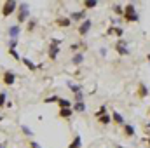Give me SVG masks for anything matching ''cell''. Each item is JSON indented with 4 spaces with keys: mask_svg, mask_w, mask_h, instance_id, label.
I'll return each mask as SVG.
<instances>
[{
    "mask_svg": "<svg viewBox=\"0 0 150 148\" xmlns=\"http://www.w3.org/2000/svg\"><path fill=\"white\" fill-rule=\"evenodd\" d=\"M54 25L59 26V28H68V26H72V19L70 18H65V16H59V18H56Z\"/></svg>",
    "mask_w": 150,
    "mask_h": 148,
    "instance_id": "10",
    "label": "cell"
},
{
    "mask_svg": "<svg viewBox=\"0 0 150 148\" xmlns=\"http://www.w3.org/2000/svg\"><path fill=\"white\" fill-rule=\"evenodd\" d=\"M5 105H7V92L2 91V92H0V108L5 106Z\"/></svg>",
    "mask_w": 150,
    "mask_h": 148,
    "instance_id": "30",
    "label": "cell"
},
{
    "mask_svg": "<svg viewBox=\"0 0 150 148\" xmlns=\"http://www.w3.org/2000/svg\"><path fill=\"white\" fill-rule=\"evenodd\" d=\"M136 96H138L140 99H145V98L149 96V87H147V84H145V82H140V84H138Z\"/></svg>",
    "mask_w": 150,
    "mask_h": 148,
    "instance_id": "8",
    "label": "cell"
},
{
    "mask_svg": "<svg viewBox=\"0 0 150 148\" xmlns=\"http://www.w3.org/2000/svg\"><path fill=\"white\" fill-rule=\"evenodd\" d=\"M115 148H124V147H122V145H117V147H115Z\"/></svg>",
    "mask_w": 150,
    "mask_h": 148,
    "instance_id": "39",
    "label": "cell"
},
{
    "mask_svg": "<svg viewBox=\"0 0 150 148\" xmlns=\"http://www.w3.org/2000/svg\"><path fill=\"white\" fill-rule=\"evenodd\" d=\"M67 87H68L74 94H75V92H80V91H82V85H80V84H75V82H72V80H67Z\"/></svg>",
    "mask_w": 150,
    "mask_h": 148,
    "instance_id": "15",
    "label": "cell"
},
{
    "mask_svg": "<svg viewBox=\"0 0 150 148\" xmlns=\"http://www.w3.org/2000/svg\"><path fill=\"white\" fill-rule=\"evenodd\" d=\"M59 45H49V51H47V56H49V59L51 61H56L58 59V56H59Z\"/></svg>",
    "mask_w": 150,
    "mask_h": 148,
    "instance_id": "11",
    "label": "cell"
},
{
    "mask_svg": "<svg viewBox=\"0 0 150 148\" xmlns=\"http://www.w3.org/2000/svg\"><path fill=\"white\" fill-rule=\"evenodd\" d=\"M18 2H14V0H7V2H4L2 4V9H0V12H2V18H9L11 14H14L16 11H18Z\"/></svg>",
    "mask_w": 150,
    "mask_h": 148,
    "instance_id": "2",
    "label": "cell"
},
{
    "mask_svg": "<svg viewBox=\"0 0 150 148\" xmlns=\"http://www.w3.org/2000/svg\"><path fill=\"white\" fill-rule=\"evenodd\" d=\"M18 25H23V23H28L30 21V5L26 2H21L18 5Z\"/></svg>",
    "mask_w": 150,
    "mask_h": 148,
    "instance_id": "1",
    "label": "cell"
},
{
    "mask_svg": "<svg viewBox=\"0 0 150 148\" xmlns=\"http://www.w3.org/2000/svg\"><path fill=\"white\" fill-rule=\"evenodd\" d=\"M0 148H4V145H0Z\"/></svg>",
    "mask_w": 150,
    "mask_h": 148,
    "instance_id": "42",
    "label": "cell"
},
{
    "mask_svg": "<svg viewBox=\"0 0 150 148\" xmlns=\"http://www.w3.org/2000/svg\"><path fill=\"white\" fill-rule=\"evenodd\" d=\"M21 63H23V65H25V66H26L28 70H32V72H35V70H37V68H38L37 65H35L33 61H30L28 58H21Z\"/></svg>",
    "mask_w": 150,
    "mask_h": 148,
    "instance_id": "17",
    "label": "cell"
},
{
    "mask_svg": "<svg viewBox=\"0 0 150 148\" xmlns=\"http://www.w3.org/2000/svg\"><path fill=\"white\" fill-rule=\"evenodd\" d=\"M7 33H9V38L18 40L19 33H21V26H19L18 23H16V25H12V26H9V28H7Z\"/></svg>",
    "mask_w": 150,
    "mask_h": 148,
    "instance_id": "9",
    "label": "cell"
},
{
    "mask_svg": "<svg viewBox=\"0 0 150 148\" xmlns=\"http://www.w3.org/2000/svg\"><path fill=\"white\" fill-rule=\"evenodd\" d=\"M149 117H150V108H149Z\"/></svg>",
    "mask_w": 150,
    "mask_h": 148,
    "instance_id": "41",
    "label": "cell"
},
{
    "mask_svg": "<svg viewBox=\"0 0 150 148\" xmlns=\"http://www.w3.org/2000/svg\"><path fill=\"white\" fill-rule=\"evenodd\" d=\"M21 132H23L25 136H28V138H32V136H33V129H32V127H28V125H25V124L21 125Z\"/></svg>",
    "mask_w": 150,
    "mask_h": 148,
    "instance_id": "26",
    "label": "cell"
},
{
    "mask_svg": "<svg viewBox=\"0 0 150 148\" xmlns=\"http://www.w3.org/2000/svg\"><path fill=\"white\" fill-rule=\"evenodd\" d=\"M28 148H42V147L38 145L37 141H30V145H28Z\"/></svg>",
    "mask_w": 150,
    "mask_h": 148,
    "instance_id": "35",
    "label": "cell"
},
{
    "mask_svg": "<svg viewBox=\"0 0 150 148\" xmlns=\"http://www.w3.org/2000/svg\"><path fill=\"white\" fill-rule=\"evenodd\" d=\"M9 56H12L16 61H21V56L18 54V51H16V49H9Z\"/></svg>",
    "mask_w": 150,
    "mask_h": 148,
    "instance_id": "31",
    "label": "cell"
},
{
    "mask_svg": "<svg viewBox=\"0 0 150 148\" xmlns=\"http://www.w3.org/2000/svg\"><path fill=\"white\" fill-rule=\"evenodd\" d=\"M112 11H113V14H117V16H124V7L120 4H113Z\"/></svg>",
    "mask_w": 150,
    "mask_h": 148,
    "instance_id": "24",
    "label": "cell"
},
{
    "mask_svg": "<svg viewBox=\"0 0 150 148\" xmlns=\"http://www.w3.org/2000/svg\"><path fill=\"white\" fill-rule=\"evenodd\" d=\"M82 7H84L86 11H87V9H96V7H98V2H96V0H84V2H82Z\"/></svg>",
    "mask_w": 150,
    "mask_h": 148,
    "instance_id": "23",
    "label": "cell"
},
{
    "mask_svg": "<svg viewBox=\"0 0 150 148\" xmlns=\"http://www.w3.org/2000/svg\"><path fill=\"white\" fill-rule=\"evenodd\" d=\"M58 99H59V96H49L44 99V103H58Z\"/></svg>",
    "mask_w": 150,
    "mask_h": 148,
    "instance_id": "32",
    "label": "cell"
},
{
    "mask_svg": "<svg viewBox=\"0 0 150 148\" xmlns=\"http://www.w3.org/2000/svg\"><path fill=\"white\" fill-rule=\"evenodd\" d=\"M143 141H145V143L149 145V148H150V138H143Z\"/></svg>",
    "mask_w": 150,
    "mask_h": 148,
    "instance_id": "37",
    "label": "cell"
},
{
    "mask_svg": "<svg viewBox=\"0 0 150 148\" xmlns=\"http://www.w3.org/2000/svg\"><path fill=\"white\" fill-rule=\"evenodd\" d=\"M122 131H124V136L126 138H134L136 136V129L133 124H124L122 125Z\"/></svg>",
    "mask_w": 150,
    "mask_h": 148,
    "instance_id": "12",
    "label": "cell"
},
{
    "mask_svg": "<svg viewBox=\"0 0 150 148\" xmlns=\"http://www.w3.org/2000/svg\"><path fill=\"white\" fill-rule=\"evenodd\" d=\"M147 61H149V65H150V52L147 54Z\"/></svg>",
    "mask_w": 150,
    "mask_h": 148,
    "instance_id": "38",
    "label": "cell"
},
{
    "mask_svg": "<svg viewBox=\"0 0 150 148\" xmlns=\"http://www.w3.org/2000/svg\"><path fill=\"white\" fill-rule=\"evenodd\" d=\"M56 105L59 106V110H63V108H72V105H74V103H70V101H68V99H65V98H59Z\"/></svg>",
    "mask_w": 150,
    "mask_h": 148,
    "instance_id": "19",
    "label": "cell"
},
{
    "mask_svg": "<svg viewBox=\"0 0 150 148\" xmlns=\"http://www.w3.org/2000/svg\"><path fill=\"white\" fill-rule=\"evenodd\" d=\"M131 14H138L134 4H127V5L124 7V16H131Z\"/></svg>",
    "mask_w": 150,
    "mask_h": 148,
    "instance_id": "18",
    "label": "cell"
},
{
    "mask_svg": "<svg viewBox=\"0 0 150 148\" xmlns=\"http://www.w3.org/2000/svg\"><path fill=\"white\" fill-rule=\"evenodd\" d=\"M98 122H100L101 125H108V124H112V115H110V113L101 115V117H98Z\"/></svg>",
    "mask_w": 150,
    "mask_h": 148,
    "instance_id": "20",
    "label": "cell"
},
{
    "mask_svg": "<svg viewBox=\"0 0 150 148\" xmlns=\"http://www.w3.org/2000/svg\"><path fill=\"white\" fill-rule=\"evenodd\" d=\"M143 131H145V134H149V138H150V122L143 124Z\"/></svg>",
    "mask_w": 150,
    "mask_h": 148,
    "instance_id": "34",
    "label": "cell"
},
{
    "mask_svg": "<svg viewBox=\"0 0 150 148\" xmlns=\"http://www.w3.org/2000/svg\"><path fill=\"white\" fill-rule=\"evenodd\" d=\"M72 115H74V110L72 108H63V110L58 111V117L59 118H72Z\"/></svg>",
    "mask_w": 150,
    "mask_h": 148,
    "instance_id": "16",
    "label": "cell"
},
{
    "mask_svg": "<svg viewBox=\"0 0 150 148\" xmlns=\"http://www.w3.org/2000/svg\"><path fill=\"white\" fill-rule=\"evenodd\" d=\"M108 113V108H107V105H101L98 110H96V113H94V117L98 118V117H101V115H107Z\"/></svg>",
    "mask_w": 150,
    "mask_h": 148,
    "instance_id": "27",
    "label": "cell"
},
{
    "mask_svg": "<svg viewBox=\"0 0 150 148\" xmlns=\"http://www.w3.org/2000/svg\"><path fill=\"white\" fill-rule=\"evenodd\" d=\"M112 122L115 124V125H124V124H126L124 117H122V115H120L119 111H115V110L112 111Z\"/></svg>",
    "mask_w": 150,
    "mask_h": 148,
    "instance_id": "14",
    "label": "cell"
},
{
    "mask_svg": "<svg viewBox=\"0 0 150 148\" xmlns=\"http://www.w3.org/2000/svg\"><path fill=\"white\" fill-rule=\"evenodd\" d=\"M113 51H115L119 56H129V54H131V51H129V44H127V40H124V38H119V40L115 42Z\"/></svg>",
    "mask_w": 150,
    "mask_h": 148,
    "instance_id": "3",
    "label": "cell"
},
{
    "mask_svg": "<svg viewBox=\"0 0 150 148\" xmlns=\"http://www.w3.org/2000/svg\"><path fill=\"white\" fill-rule=\"evenodd\" d=\"M2 82H4L7 87L14 85V84H16V73H14L12 70H5V72L2 73Z\"/></svg>",
    "mask_w": 150,
    "mask_h": 148,
    "instance_id": "4",
    "label": "cell"
},
{
    "mask_svg": "<svg viewBox=\"0 0 150 148\" xmlns=\"http://www.w3.org/2000/svg\"><path fill=\"white\" fill-rule=\"evenodd\" d=\"M86 108H87V106H86V101H84V103H74V105H72V110L77 111V113H84Z\"/></svg>",
    "mask_w": 150,
    "mask_h": 148,
    "instance_id": "22",
    "label": "cell"
},
{
    "mask_svg": "<svg viewBox=\"0 0 150 148\" xmlns=\"http://www.w3.org/2000/svg\"><path fill=\"white\" fill-rule=\"evenodd\" d=\"M35 28H37V21H35V19H30V21L26 23V30H28V33L35 32Z\"/></svg>",
    "mask_w": 150,
    "mask_h": 148,
    "instance_id": "28",
    "label": "cell"
},
{
    "mask_svg": "<svg viewBox=\"0 0 150 148\" xmlns=\"http://www.w3.org/2000/svg\"><path fill=\"white\" fill-rule=\"evenodd\" d=\"M68 148H82V138H80V134H77L72 140V143L68 145Z\"/></svg>",
    "mask_w": 150,
    "mask_h": 148,
    "instance_id": "21",
    "label": "cell"
},
{
    "mask_svg": "<svg viewBox=\"0 0 150 148\" xmlns=\"http://www.w3.org/2000/svg\"><path fill=\"white\" fill-rule=\"evenodd\" d=\"M91 28H93V21H91V19H86V21H82V23L79 25V30H77V32H79L80 37H86V35L91 32Z\"/></svg>",
    "mask_w": 150,
    "mask_h": 148,
    "instance_id": "5",
    "label": "cell"
},
{
    "mask_svg": "<svg viewBox=\"0 0 150 148\" xmlns=\"http://www.w3.org/2000/svg\"><path fill=\"white\" fill-rule=\"evenodd\" d=\"M74 103H84V92H75L74 94Z\"/></svg>",
    "mask_w": 150,
    "mask_h": 148,
    "instance_id": "29",
    "label": "cell"
},
{
    "mask_svg": "<svg viewBox=\"0 0 150 148\" xmlns=\"http://www.w3.org/2000/svg\"><path fill=\"white\" fill-rule=\"evenodd\" d=\"M107 35H108V37H110V35H115L117 40H119V38H122V35H124V28H122V26H113V25H110V28L107 30Z\"/></svg>",
    "mask_w": 150,
    "mask_h": 148,
    "instance_id": "7",
    "label": "cell"
},
{
    "mask_svg": "<svg viewBox=\"0 0 150 148\" xmlns=\"http://www.w3.org/2000/svg\"><path fill=\"white\" fill-rule=\"evenodd\" d=\"M2 120H4V117H2V115H0V122H2Z\"/></svg>",
    "mask_w": 150,
    "mask_h": 148,
    "instance_id": "40",
    "label": "cell"
},
{
    "mask_svg": "<svg viewBox=\"0 0 150 148\" xmlns=\"http://www.w3.org/2000/svg\"><path fill=\"white\" fill-rule=\"evenodd\" d=\"M16 47H18V40L9 38V49H16Z\"/></svg>",
    "mask_w": 150,
    "mask_h": 148,
    "instance_id": "33",
    "label": "cell"
},
{
    "mask_svg": "<svg viewBox=\"0 0 150 148\" xmlns=\"http://www.w3.org/2000/svg\"><path fill=\"white\" fill-rule=\"evenodd\" d=\"M126 23H138L140 21V14H131V16H124Z\"/></svg>",
    "mask_w": 150,
    "mask_h": 148,
    "instance_id": "25",
    "label": "cell"
},
{
    "mask_svg": "<svg viewBox=\"0 0 150 148\" xmlns=\"http://www.w3.org/2000/svg\"><path fill=\"white\" fill-rule=\"evenodd\" d=\"M84 59H86V56H84V52H75L74 56H72V65H75V66H80L82 63H84Z\"/></svg>",
    "mask_w": 150,
    "mask_h": 148,
    "instance_id": "13",
    "label": "cell"
},
{
    "mask_svg": "<svg viewBox=\"0 0 150 148\" xmlns=\"http://www.w3.org/2000/svg\"><path fill=\"white\" fill-rule=\"evenodd\" d=\"M59 44H61L59 38H52V40H51V45H59Z\"/></svg>",
    "mask_w": 150,
    "mask_h": 148,
    "instance_id": "36",
    "label": "cell"
},
{
    "mask_svg": "<svg viewBox=\"0 0 150 148\" xmlns=\"http://www.w3.org/2000/svg\"><path fill=\"white\" fill-rule=\"evenodd\" d=\"M70 19H72V23H82V21H86V19H87V18H86V9L77 11V12H72V14H70Z\"/></svg>",
    "mask_w": 150,
    "mask_h": 148,
    "instance_id": "6",
    "label": "cell"
}]
</instances>
